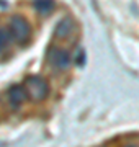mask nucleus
I'll list each match as a JSON object with an SVG mask.
<instances>
[{
    "label": "nucleus",
    "mask_w": 139,
    "mask_h": 147,
    "mask_svg": "<svg viewBox=\"0 0 139 147\" xmlns=\"http://www.w3.org/2000/svg\"><path fill=\"white\" fill-rule=\"evenodd\" d=\"M8 98H10V103L13 106H20L28 98V92L22 85H13L8 92Z\"/></svg>",
    "instance_id": "obj_4"
},
{
    "label": "nucleus",
    "mask_w": 139,
    "mask_h": 147,
    "mask_svg": "<svg viewBox=\"0 0 139 147\" xmlns=\"http://www.w3.org/2000/svg\"><path fill=\"white\" fill-rule=\"evenodd\" d=\"M74 30V21L70 20V18H64V20H61L56 25V30H54V34L57 38H65L69 36L70 31Z\"/></svg>",
    "instance_id": "obj_5"
},
{
    "label": "nucleus",
    "mask_w": 139,
    "mask_h": 147,
    "mask_svg": "<svg viewBox=\"0 0 139 147\" xmlns=\"http://www.w3.org/2000/svg\"><path fill=\"white\" fill-rule=\"evenodd\" d=\"M26 92L31 95L33 100H44L49 93V87L44 79L38 75H31L26 80Z\"/></svg>",
    "instance_id": "obj_2"
},
{
    "label": "nucleus",
    "mask_w": 139,
    "mask_h": 147,
    "mask_svg": "<svg viewBox=\"0 0 139 147\" xmlns=\"http://www.w3.org/2000/svg\"><path fill=\"white\" fill-rule=\"evenodd\" d=\"M84 61H85V53H84V51H80V53H79V65H84Z\"/></svg>",
    "instance_id": "obj_8"
},
{
    "label": "nucleus",
    "mask_w": 139,
    "mask_h": 147,
    "mask_svg": "<svg viewBox=\"0 0 139 147\" xmlns=\"http://www.w3.org/2000/svg\"><path fill=\"white\" fill-rule=\"evenodd\" d=\"M34 8L38 10V13L48 15L49 11L54 8V2L53 0H36V2H34Z\"/></svg>",
    "instance_id": "obj_6"
},
{
    "label": "nucleus",
    "mask_w": 139,
    "mask_h": 147,
    "mask_svg": "<svg viewBox=\"0 0 139 147\" xmlns=\"http://www.w3.org/2000/svg\"><path fill=\"white\" fill-rule=\"evenodd\" d=\"M49 62L53 64L57 70H65L70 65V56L67 51L59 49V47H53L49 53Z\"/></svg>",
    "instance_id": "obj_3"
},
{
    "label": "nucleus",
    "mask_w": 139,
    "mask_h": 147,
    "mask_svg": "<svg viewBox=\"0 0 139 147\" xmlns=\"http://www.w3.org/2000/svg\"><path fill=\"white\" fill-rule=\"evenodd\" d=\"M10 33L11 36H13V39H16L18 42H25L30 38V34H31V28H30V23H28L23 16L20 15H15L10 18Z\"/></svg>",
    "instance_id": "obj_1"
},
{
    "label": "nucleus",
    "mask_w": 139,
    "mask_h": 147,
    "mask_svg": "<svg viewBox=\"0 0 139 147\" xmlns=\"http://www.w3.org/2000/svg\"><path fill=\"white\" fill-rule=\"evenodd\" d=\"M13 41V36H11V33L8 28H0V53L2 51H5L7 46Z\"/></svg>",
    "instance_id": "obj_7"
}]
</instances>
